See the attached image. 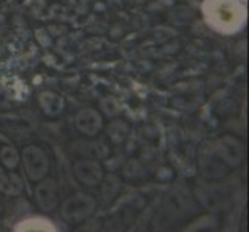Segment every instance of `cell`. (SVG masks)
I'll list each match as a JSON object with an SVG mask.
<instances>
[{
    "label": "cell",
    "instance_id": "obj_2",
    "mask_svg": "<svg viewBox=\"0 0 249 232\" xmlns=\"http://www.w3.org/2000/svg\"><path fill=\"white\" fill-rule=\"evenodd\" d=\"M22 161L25 170H27V175L33 181H40L42 178L47 177L50 169V160L47 152L39 145H27L22 152Z\"/></svg>",
    "mask_w": 249,
    "mask_h": 232
},
{
    "label": "cell",
    "instance_id": "obj_1",
    "mask_svg": "<svg viewBox=\"0 0 249 232\" xmlns=\"http://www.w3.org/2000/svg\"><path fill=\"white\" fill-rule=\"evenodd\" d=\"M94 208H96V200L93 198L89 194H74L70 198H67L62 203V217L70 221L71 225H78V223H82L84 220H87Z\"/></svg>",
    "mask_w": 249,
    "mask_h": 232
},
{
    "label": "cell",
    "instance_id": "obj_7",
    "mask_svg": "<svg viewBox=\"0 0 249 232\" xmlns=\"http://www.w3.org/2000/svg\"><path fill=\"white\" fill-rule=\"evenodd\" d=\"M40 106L44 108V111L50 116H56L62 111L64 102L62 98H59L54 93H44L40 96Z\"/></svg>",
    "mask_w": 249,
    "mask_h": 232
},
{
    "label": "cell",
    "instance_id": "obj_6",
    "mask_svg": "<svg viewBox=\"0 0 249 232\" xmlns=\"http://www.w3.org/2000/svg\"><path fill=\"white\" fill-rule=\"evenodd\" d=\"M76 127L81 133L85 136H96L102 127V118L96 110L87 108L82 110L81 113L76 116Z\"/></svg>",
    "mask_w": 249,
    "mask_h": 232
},
{
    "label": "cell",
    "instance_id": "obj_9",
    "mask_svg": "<svg viewBox=\"0 0 249 232\" xmlns=\"http://www.w3.org/2000/svg\"><path fill=\"white\" fill-rule=\"evenodd\" d=\"M19 153H17V150L14 147H11V145H5V147L0 149V161H2V164L8 169H14L17 167V164H19Z\"/></svg>",
    "mask_w": 249,
    "mask_h": 232
},
{
    "label": "cell",
    "instance_id": "obj_4",
    "mask_svg": "<svg viewBox=\"0 0 249 232\" xmlns=\"http://www.w3.org/2000/svg\"><path fill=\"white\" fill-rule=\"evenodd\" d=\"M34 198H36V204L40 211L51 212L56 209L59 203L57 183L53 178H42L34 189Z\"/></svg>",
    "mask_w": 249,
    "mask_h": 232
},
{
    "label": "cell",
    "instance_id": "obj_8",
    "mask_svg": "<svg viewBox=\"0 0 249 232\" xmlns=\"http://www.w3.org/2000/svg\"><path fill=\"white\" fill-rule=\"evenodd\" d=\"M20 179L16 175H8L6 172L0 167V191L6 194H17L20 191Z\"/></svg>",
    "mask_w": 249,
    "mask_h": 232
},
{
    "label": "cell",
    "instance_id": "obj_10",
    "mask_svg": "<svg viewBox=\"0 0 249 232\" xmlns=\"http://www.w3.org/2000/svg\"><path fill=\"white\" fill-rule=\"evenodd\" d=\"M125 133H127V125L123 121H116L108 127V136H110V140L115 143H121L124 140Z\"/></svg>",
    "mask_w": 249,
    "mask_h": 232
},
{
    "label": "cell",
    "instance_id": "obj_5",
    "mask_svg": "<svg viewBox=\"0 0 249 232\" xmlns=\"http://www.w3.org/2000/svg\"><path fill=\"white\" fill-rule=\"evenodd\" d=\"M217 153L226 164L237 166L242 162V160L245 157V147L242 143L232 138V136H225V138L220 140V143H218Z\"/></svg>",
    "mask_w": 249,
    "mask_h": 232
},
{
    "label": "cell",
    "instance_id": "obj_3",
    "mask_svg": "<svg viewBox=\"0 0 249 232\" xmlns=\"http://www.w3.org/2000/svg\"><path fill=\"white\" fill-rule=\"evenodd\" d=\"M74 175L78 181L87 187H96L101 184L102 178H104V170L102 166L98 162V160L84 158L74 162Z\"/></svg>",
    "mask_w": 249,
    "mask_h": 232
}]
</instances>
